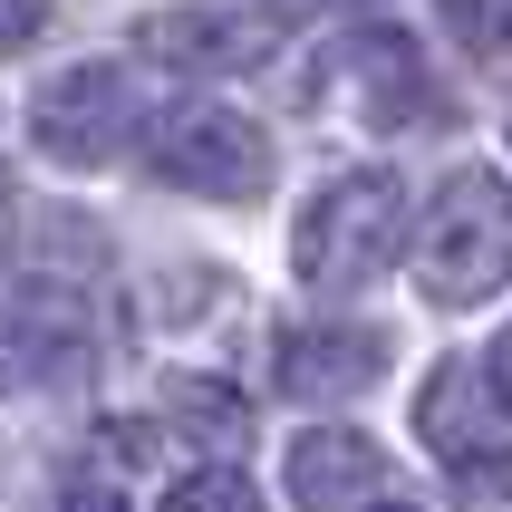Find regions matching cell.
<instances>
[{
    "mask_svg": "<svg viewBox=\"0 0 512 512\" xmlns=\"http://www.w3.org/2000/svg\"><path fill=\"white\" fill-rule=\"evenodd\" d=\"M455 503L464 512H512V455L503 445H484V455L455 464Z\"/></svg>",
    "mask_w": 512,
    "mask_h": 512,
    "instance_id": "4fadbf2b",
    "label": "cell"
},
{
    "mask_svg": "<svg viewBox=\"0 0 512 512\" xmlns=\"http://www.w3.org/2000/svg\"><path fill=\"white\" fill-rule=\"evenodd\" d=\"M416 435H426L445 464H464V455H484L493 435H484V406H474V368H435V387L416 397Z\"/></svg>",
    "mask_w": 512,
    "mask_h": 512,
    "instance_id": "8fae6325",
    "label": "cell"
},
{
    "mask_svg": "<svg viewBox=\"0 0 512 512\" xmlns=\"http://www.w3.org/2000/svg\"><path fill=\"white\" fill-rule=\"evenodd\" d=\"M319 107L329 116H358V126H416L435 116V68L416 58L406 29H348L339 49L319 58Z\"/></svg>",
    "mask_w": 512,
    "mask_h": 512,
    "instance_id": "277c9868",
    "label": "cell"
},
{
    "mask_svg": "<svg viewBox=\"0 0 512 512\" xmlns=\"http://www.w3.org/2000/svg\"><path fill=\"white\" fill-rule=\"evenodd\" d=\"M455 29L474 49H512V0H455Z\"/></svg>",
    "mask_w": 512,
    "mask_h": 512,
    "instance_id": "9a60e30c",
    "label": "cell"
},
{
    "mask_svg": "<svg viewBox=\"0 0 512 512\" xmlns=\"http://www.w3.org/2000/svg\"><path fill=\"white\" fill-rule=\"evenodd\" d=\"M290 503L300 512H377L387 503V455L358 426H310L290 445Z\"/></svg>",
    "mask_w": 512,
    "mask_h": 512,
    "instance_id": "ba28073f",
    "label": "cell"
},
{
    "mask_svg": "<svg viewBox=\"0 0 512 512\" xmlns=\"http://www.w3.org/2000/svg\"><path fill=\"white\" fill-rule=\"evenodd\" d=\"M416 290L435 310H484L512 290V184L493 165H455L416 223Z\"/></svg>",
    "mask_w": 512,
    "mask_h": 512,
    "instance_id": "6da1fadb",
    "label": "cell"
},
{
    "mask_svg": "<svg viewBox=\"0 0 512 512\" xmlns=\"http://www.w3.org/2000/svg\"><path fill=\"white\" fill-rule=\"evenodd\" d=\"M49 512H136V503H126V484H107V474H68V484L49 493Z\"/></svg>",
    "mask_w": 512,
    "mask_h": 512,
    "instance_id": "5bb4252c",
    "label": "cell"
},
{
    "mask_svg": "<svg viewBox=\"0 0 512 512\" xmlns=\"http://www.w3.org/2000/svg\"><path fill=\"white\" fill-rule=\"evenodd\" d=\"M261 39H271V29H261V20H232V10H145V20H136V58H155V68H184V78L252 68Z\"/></svg>",
    "mask_w": 512,
    "mask_h": 512,
    "instance_id": "9c48e42d",
    "label": "cell"
},
{
    "mask_svg": "<svg viewBox=\"0 0 512 512\" xmlns=\"http://www.w3.org/2000/svg\"><path fill=\"white\" fill-rule=\"evenodd\" d=\"M397 339L387 329H358V319H319V329H281L271 339V377H281V397L300 406H329V397H368L377 377H387Z\"/></svg>",
    "mask_w": 512,
    "mask_h": 512,
    "instance_id": "52a82bcc",
    "label": "cell"
},
{
    "mask_svg": "<svg viewBox=\"0 0 512 512\" xmlns=\"http://www.w3.org/2000/svg\"><path fill=\"white\" fill-rule=\"evenodd\" d=\"M97 358V329H87V300L29 281L20 300H0V397H29V387H68Z\"/></svg>",
    "mask_w": 512,
    "mask_h": 512,
    "instance_id": "8992f818",
    "label": "cell"
},
{
    "mask_svg": "<svg viewBox=\"0 0 512 512\" xmlns=\"http://www.w3.org/2000/svg\"><path fill=\"white\" fill-rule=\"evenodd\" d=\"M49 29V0H0V49H29Z\"/></svg>",
    "mask_w": 512,
    "mask_h": 512,
    "instance_id": "2e32d148",
    "label": "cell"
},
{
    "mask_svg": "<svg viewBox=\"0 0 512 512\" xmlns=\"http://www.w3.org/2000/svg\"><path fill=\"white\" fill-rule=\"evenodd\" d=\"M165 426L184 435V445H203V455H242V435H252V406L232 397V387H213V377H174L165 387Z\"/></svg>",
    "mask_w": 512,
    "mask_h": 512,
    "instance_id": "30bf717a",
    "label": "cell"
},
{
    "mask_svg": "<svg viewBox=\"0 0 512 512\" xmlns=\"http://www.w3.org/2000/svg\"><path fill=\"white\" fill-rule=\"evenodd\" d=\"M377 512H406V503H377Z\"/></svg>",
    "mask_w": 512,
    "mask_h": 512,
    "instance_id": "ac0fdd59",
    "label": "cell"
},
{
    "mask_svg": "<svg viewBox=\"0 0 512 512\" xmlns=\"http://www.w3.org/2000/svg\"><path fill=\"white\" fill-rule=\"evenodd\" d=\"M145 165L165 174V184H184V194L252 203L261 184H271V136H261L242 107H213V97H194V107H165V116H155Z\"/></svg>",
    "mask_w": 512,
    "mask_h": 512,
    "instance_id": "3957f363",
    "label": "cell"
},
{
    "mask_svg": "<svg viewBox=\"0 0 512 512\" xmlns=\"http://www.w3.org/2000/svg\"><path fill=\"white\" fill-rule=\"evenodd\" d=\"M290 10H300V0H290Z\"/></svg>",
    "mask_w": 512,
    "mask_h": 512,
    "instance_id": "d6986e66",
    "label": "cell"
},
{
    "mask_svg": "<svg viewBox=\"0 0 512 512\" xmlns=\"http://www.w3.org/2000/svg\"><path fill=\"white\" fill-rule=\"evenodd\" d=\"M397 242H406V184L387 165H358V174H339V184L300 213L290 271H300V290L348 300V290H368L377 271L397 261Z\"/></svg>",
    "mask_w": 512,
    "mask_h": 512,
    "instance_id": "7a4b0ae2",
    "label": "cell"
},
{
    "mask_svg": "<svg viewBox=\"0 0 512 512\" xmlns=\"http://www.w3.org/2000/svg\"><path fill=\"white\" fill-rule=\"evenodd\" d=\"M165 512H261V493L242 484L232 464H194V474L165 493Z\"/></svg>",
    "mask_w": 512,
    "mask_h": 512,
    "instance_id": "7c38bea8",
    "label": "cell"
},
{
    "mask_svg": "<svg viewBox=\"0 0 512 512\" xmlns=\"http://www.w3.org/2000/svg\"><path fill=\"white\" fill-rule=\"evenodd\" d=\"M474 377H484V397H493V406L512 416V329H503V339L484 348V368H474Z\"/></svg>",
    "mask_w": 512,
    "mask_h": 512,
    "instance_id": "e0dca14e",
    "label": "cell"
},
{
    "mask_svg": "<svg viewBox=\"0 0 512 512\" xmlns=\"http://www.w3.org/2000/svg\"><path fill=\"white\" fill-rule=\"evenodd\" d=\"M29 136L49 165H116L126 136H136V87L116 58H78V68H58L39 97H29Z\"/></svg>",
    "mask_w": 512,
    "mask_h": 512,
    "instance_id": "5b68a950",
    "label": "cell"
}]
</instances>
